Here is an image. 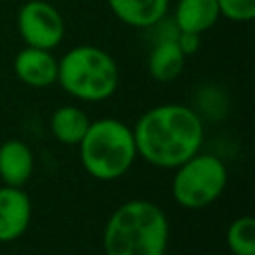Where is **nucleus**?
Listing matches in <instances>:
<instances>
[{
  "instance_id": "nucleus-2",
  "label": "nucleus",
  "mask_w": 255,
  "mask_h": 255,
  "mask_svg": "<svg viewBox=\"0 0 255 255\" xmlns=\"http://www.w3.org/2000/svg\"><path fill=\"white\" fill-rule=\"evenodd\" d=\"M169 221L165 211L147 199H129L118 205L104 227L106 255H165Z\"/></svg>"
},
{
  "instance_id": "nucleus-5",
  "label": "nucleus",
  "mask_w": 255,
  "mask_h": 255,
  "mask_svg": "<svg viewBox=\"0 0 255 255\" xmlns=\"http://www.w3.org/2000/svg\"><path fill=\"white\" fill-rule=\"evenodd\" d=\"M227 185V167L215 153H193L175 167L171 195L185 209H203L211 205Z\"/></svg>"
},
{
  "instance_id": "nucleus-4",
  "label": "nucleus",
  "mask_w": 255,
  "mask_h": 255,
  "mask_svg": "<svg viewBox=\"0 0 255 255\" xmlns=\"http://www.w3.org/2000/svg\"><path fill=\"white\" fill-rule=\"evenodd\" d=\"M78 145L84 169L100 181L124 177L137 157L133 131L118 118H100L90 122Z\"/></svg>"
},
{
  "instance_id": "nucleus-13",
  "label": "nucleus",
  "mask_w": 255,
  "mask_h": 255,
  "mask_svg": "<svg viewBox=\"0 0 255 255\" xmlns=\"http://www.w3.org/2000/svg\"><path fill=\"white\" fill-rule=\"evenodd\" d=\"M88 126H90V120H88L86 112L72 104L56 108L50 116L52 135L60 143H66V145H78L80 139L84 137Z\"/></svg>"
},
{
  "instance_id": "nucleus-8",
  "label": "nucleus",
  "mask_w": 255,
  "mask_h": 255,
  "mask_svg": "<svg viewBox=\"0 0 255 255\" xmlns=\"http://www.w3.org/2000/svg\"><path fill=\"white\" fill-rule=\"evenodd\" d=\"M32 219V201L22 187H0V243L22 237Z\"/></svg>"
},
{
  "instance_id": "nucleus-14",
  "label": "nucleus",
  "mask_w": 255,
  "mask_h": 255,
  "mask_svg": "<svg viewBox=\"0 0 255 255\" xmlns=\"http://www.w3.org/2000/svg\"><path fill=\"white\" fill-rule=\"evenodd\" d=\"M227 247L233 255H255V219L241 215L227 227Z\"/></svg>"
},
{
  "instance_id": "nucleus-16",
  "label": "nucleus",
  "mask_w": 255,
  "mask_h": 255,
  "mask_svg": "<svg viewBox=\"0 0 255 255\" xmlns=\"http://www.w3.org/2000/svg\"><path fill=\"white\" fill-rule=\"evenodd\" d=\"M177 46H179V50L185 54V58H187V56H193V54L199 50V46H201V34L179 32V34H177Z\"/></svg>"
},
{
  "instance_id": "nucleus-1",
  "label": "nucleus",
  "mask_w": 255,
  "mask_h": 255,
  "mask_svg": "<svg viewBox=\"0 0 255 255\" xmlns=\"http://www.w3.org/2000/svg\"><path fill=\"white\" fill-rule=\"evenodd\" d=\"M131 131L137 155L161 169H175L197 153L205 135L199 112L183 104H159L145 110Z\"/></svg>"
},
{
  "instance_id": "nucleus-15",
  "label": "nucleus",
  "mask_w": 255,
  "mask_h": 255,
  "mask_svg": "<svg viewBox=\"0 0 255 255\" xmlns=\"http://www.w3.org/2000/svg\"><path fill=\"white\" fill-rule=\"evenodd\" d=\"M219 14L229 22L245 24L255 16V0H217Z\"/></svg>"
},
{
  "instance_id": "nucleus-3",
  "label": "nucleus",
  "mask_w": 255,
  "mask_h": 255,
  "mask_svg": "<svg viewBox=\"0 0 255 255\" xmlns=\"http://www.w3.org/2000/svg\"><path fill=\"white\" fill-rule=\"evenodd\" d=\"M60 88L80 102H104L120 86V68L114 56L94 44H80L58 60Z\"/></svg>"
},
{
  "instance_id": "nucleus-7",
  "label": "nucleus",
  "mask_w": 255,
  "mask_h": 255,
  "mask_svg": "<svg viewBox=\"0 0 255 255\" xmlns=\"http://www.w3.org/2000/svg\"><path fill=\"white\" fill-rule=\"evenodd\" d=\"M16 78L30 88H48L58 80V58L52 50L24 46L12 62Z\"/></svg>"
},
{
  "instance_id": "nucleus-10",
  "label": "nucleus",
  "mask_w": 255,
  "mask_h": 255,
  "mask_svg": "<svg viewBox=\"0 0 255 255\" xmlns=\"http://www.w3.org/2000/svg\"><path fill=\"white\" fill-rule=\"evenodd\" d=\"M34 171V153L22 139H6L0 145V179L4 185L22 187Z\"/></svg>"
},
{
  "instance_id": "nucleus-6",
  "label": "nucleus",
  "mask_w": 255,
  "mask_h": 255,
  "mask_svg": "<svg viewBox=\"0 0 255 255\" xmlns=\"http://www.w3.org/2000/svg\"><path fill=\"white\" fill-rule=\"evenodd\" d=\"M16 30L26 46L54 50L66 36V22L52 2L26 0L16 14Z\"/></svg>"
},
{
  "instance_id": "nucleus-9",
  "label": "nucleus",
  "mask_w": 255,
  "mask_h": 255,
  "mask_svg": "<svg viewBox=\"0 0 255 255\" xmlns=\"http://www.w3.org/2000/svg\"><path fill=\"white\" fill-rule=\"evenodd\" d=\"M110 12L128 28L145 30L169 14L171 0H106Z\"/></svg>"
},
{
  "instance_id": "nucleus-12",
  "label": "nucleus",
  "mask_w": 255,
  "mask_h": 255,
  "mask_svg": "<svg viewBox=\"0 0 255 255\" xmlns=\"http://www.w3.org/2000/svg\"><path fill=\"white\" fill-rule=\"evenodd\" d=\"M185 66V54L177 46L175 40H161L149 44L147 54V72L159 84H169L177 80Z\"/></svg>"
},
{
  "instance_id": "nucleus-11",
  "label": "nucleus",
  "mask_w": 255,
  "mask_h": 255,
  "mask_svg": "<svg viewBox=\"0 0 255 255\" xmlns=\"http://www.w3.org/2000/svg\"><path fill=\"white\" fill-rule=\"evenodd\" d=\"M217 0H177L171 12V20L179 32L203 34L219 22Z\"/></svg>"
}]
</instances>
